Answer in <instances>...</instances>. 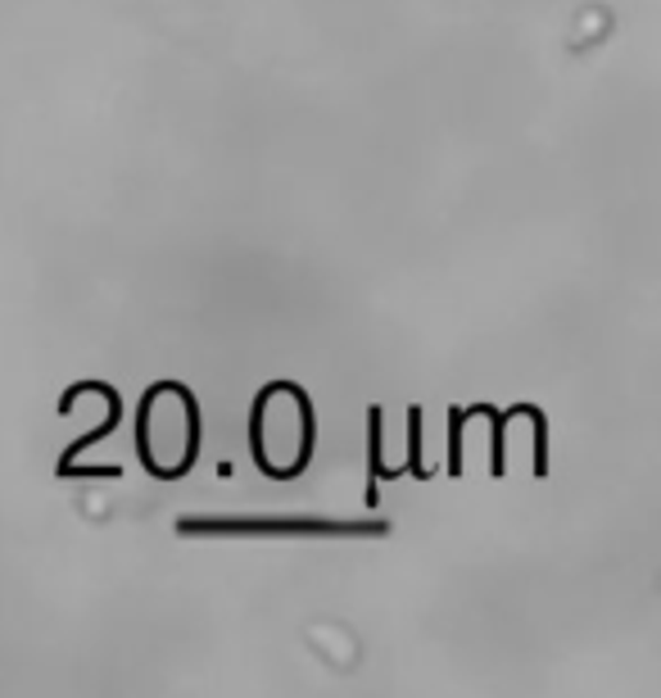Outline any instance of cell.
Returning a JSON list of instances; mask_svg holds the SVG:
<instances>
[{"label": "cell", "instance_id": "obj_1", "mask_svg": "<svg viewBox=\"0 0 661 698\" xmlns=\"http://www.w3.org/2000/svg\"><path fill=\"white\" fill-rule=\"evenodd\" d=\"M200 413L181 386H155L141 403V458L155 476L172 481L195 463Z\"/></svg>", "mask_w": 661, "mask_h": 698}, {"label": "cell", "instance_id": "obj_2", "mask_svg": "<svg viewBox=\"0 0 661 698\" xmlns=\"http://www.w3.org/2000/svg\"><path fill=\"white\" fill-rule=\"evenodd\" d=\"M313 454V413L295 386H272L254 403V458L272 476H300Z\"/></svg>", "mask_w": 661, "mask_h": 698}, {"label": "cell", "instance_id": "obj_3", "mask_svg": "<svg viewBox=\"0 0 661 698\" xmlns=\"http://www.w3.org/2000/svg\"><path fill=\"white\" fill-rule=\"evenodd\" d=\"M181 535H385V522H322V518H181Z\"/></svg>", "mask_w": 661, "mask_h": 698}]
</instances>
